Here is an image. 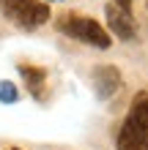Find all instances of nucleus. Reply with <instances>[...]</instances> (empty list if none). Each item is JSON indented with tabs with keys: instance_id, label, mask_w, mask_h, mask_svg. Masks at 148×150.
Listing matches in <instances>:
<instances>
[{
	"instance_id": "1",
	"label": "nucleus",
	"mask_w": 148,
	"mask_h": 150,
	"mask_svg": "<svg viewBox=\"0 0 148 150\" xmlns=\"http://www.w3.org/2000/svg\"><path fill=\"white\" fill-rule=\"evenodd\" d=\"M115 150H148V90H140L129 104L118 128Z\"/></svg>"
},
{
	"instance_id": "2",
	"label": "nucleus",
	"mask_w": 148,
	"mask_h": 150,
	"mask_svg": "<svg viewBox=\"0 0 148 150\" xmlns=\"http://www.w3.org/2000/svg\"><path fill=\"white\" fill-rule=\"evenodd\" d=\"M55 28L63 33V36L80 41V44H85V47H93V49H110V44H112V36L102 28L96 19L82 16V14H74V11L60 14L58 22H55Z\"/></svg>"
},
{
	"instance_id": "3",
	"label": "nucleus",
	"mask_w": 148,
	"mask_h": 150,
	"mask_svg": "<svg viewBox=\"0 0 148 150\" xmlns=\"http://www.w3.org/2000/svg\"><path fill=\"white\" fill-rule=\"evenodd\" d=\"M0 11L19 30H39L49 22V6L44 0H0Z\"/></svg>"
},
{
	"instance_id": "4",
	"label": "nucleus",
	"mask_w": 148,
	"mask_h": 150,
	"mask_svg": "<svg viewBox=\"0 0 148 150\" xmlns=\"http://www.w3.org/2000/svg\"><path fill=\"white\" fill-rule=\"evenodd\" d=\"M104 16H107V28H110V33H115V38H121V41L137 38V22H134L132 11H126V8H121L115 3H107Z\"/></svg>"
},
{
	"instance_id": "5",
	"label": "nucleus",
	"mask_w": 148,
	"mask_h": 150,
	"mask_svg": "<svg viewBox=\"0 0 148 150\" xmlns=\"http://www.w3.org/2000/svg\"><path fill=\"white\" fill-rule=\"evenodd\" d=\"M93 90L99 98H112L121 87V71L115 66H96L93 68Z\"/></svg>"
},
{
	"instance_id": "6",
	"label": "nucleus",
	"mask_w": 148,
	"mask_h": 150,
	"mask_svg": "<svg viewBox=\"0 0 148 150\" xmlns=\"http://www.w3.org/2000/svg\"><path fill=\"white\" fill-rule=\"evenodd\" d=\"M19 76H22V85L28 87V93L33 98L41 101V96H44V85H47V71L41 66H30V63H19Z\"/></svg>"
},
{
	"instance_id": "7",
	"label": "nucleus",
	"mask_w": 148,
	"mask_h": 150,
	"mask_svg": "<svg viewBox=\"0 0 148 150\" xmlns=\"http://www.w3.org/2000/svg\"><path fill=\"white\" fill-rule=\"evenodd\" d=\"M19 98V90L11 79H0V104H14Z\"/></svg>"
},
{
	"instance_id": "8",
	"label": "nucleus",
	"mask_w": 148,
	"mask_h": 150,
	"mask_svg": "<svg viewBox=\"0 0 148 150\" xmlns=\"http://www.w3.org/2000/svg\"><path fill=\"white\" fill-rule=\"evenodd\" d=\"M115 6H121V8H126V11H132V0H112Z\"/></svg>"
},
{
	"instance_id": "9",
	"label": "nucleus",
	"mask_w": 148,
	"mask_h": 150,
	"mask_svg": "<svg viewBox=\"0 0 148 150\" xmlns=\"http://www.w3.org/2000/svg\"><path fill=\"white\" fill-rule=\"evenodd\" d=\"M11 150H19V147H11Z\"/></svg>"
},
{
	"instance_id": "10",
	"label": "nucleus",
	"mask_w": 148,
	"mask_h": 150,
	"mask_svg": "<svg viewBox=\"0 0 148 150\" xmlns=\"http://www.w3.org/2000/svg\"><path fill=\"white\" fill-rule=\"evenodd\" d=\"M47 3H49V0H47Z\"/></svg>"
}]
</instances>
